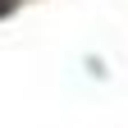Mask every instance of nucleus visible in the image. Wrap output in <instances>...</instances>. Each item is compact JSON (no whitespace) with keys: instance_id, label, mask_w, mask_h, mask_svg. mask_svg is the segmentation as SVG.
<instances>
[{"instance_id":"f257e3e1","label":"nucleus","mask_w":128,"mask_h":128,"mask_svg":"<svg viewBox=\"0 0 128 128\" xmlns=\"http://www.w3.org/2000/svg\"><path fill=\"white\" fill-rule=\"evenodd\" d=\"M9 9H14V0H0V14H9Z\"/></svg>"}]
</instances>
